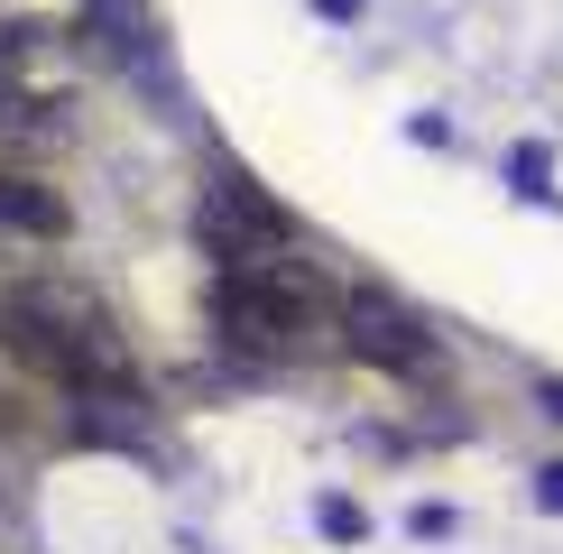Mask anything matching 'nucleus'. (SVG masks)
<instances>
[{
	"label": "nucleus",
	"mask_w": 563,
	"mask_h": 554,
	"mask_svg": "<svg viewBox=\"0 0 563 554\" xmlns=\"http://www.w3.org/2000/svg\"><path fill=\"white\" fill-rule=\"evenodd\" d=\"M0 361L29 369V379L65 388L84 407H139V361L130 333L84 277H10L0 287Z\"/></svg>",
	"instance_id": "nucleus-1"
},
{
	"label": "nucleus",
	"mask_w": 563,
	"mask_h": 554,
	"mask_svg": "<svg viewBox=\"0 0 563 554\" xmlns=\"http://www.w3.org/2000/svg\"><path fill=\"white\" fill-rule=\"evenodd\" d=\"M213 323L241 352L260 361H296L333 333V287H323L305 259L287 250H260V259H222V287H213Z\"/></svg>",
	"instance_id": "nucleus-2"
},
{
	"label": "nucleus",
	"mask_w": 563,
	"mask_h": 554,
	"mask_svg": "<svg viewBox=\"0 0 563 554\" xmlns=\"http://www.w3.org/2000/svg\"><path fill=\"white\" fill-rule=\"evenodd\" d=\"M333 333H342V352H351V361L397 369V379H426V369L443 361V342L426 333V314L397 306L388 287H351V296H333Z\"/></svg>",
	"instance_id": "nucleus-3"
},
{
	"label": "nucleus",
	"mask_w": 563,
	"mask_h": 554,
	"mask_svg": "<svg viewBox=\"0 0 563 554\" xmlns=\"http://www.w3.org/2000/svg\"><path fill=\"white\" fill-rule=\"evenodd\" d=\"M203 231H213L222 259H260V250H287L296 241V213L277 195H260V176L222 167L213 185H203Z\"/></svg>",
	"instance_id": "nucleus-4"
},
{
	"label": "nucleus",
	"mask_w": 563,
	"mask_h": 554,
	"mask_svg": "<svg viewBox=\"0 0 563 554\" xmlns=\"http://www.w3.org/2000/svg\"><path fill=\"white\" fill-rule=\"evenodd\" d=\"M0 231H19V241H65V231H75V203L46 176H29V167H0Z\"/></svg>",
	"instance_id": "nucleus-5"
},
{
	"label": "nucleus",
	"mask_w": 563,
	"mask_h": 554,
	"mask_svg": "<svg viewBox=\"0 0 563 554\" xmlns=\"http://www.w3.org/2000/svg\"><path fill=\"white\" fill-rule=\"evenodd\" d=\"M361 527H369V518H361L351 499H323V536H351V545H361Z\"/></svg>",
	"instance_id": "nucleus-6"
},
{
	"label": "nucleus",
	"mask_w": 563,
	"mask_h": 554,
	"mask_svg": "<svg viewBox=\"0 0 563 554\" xmlns=\"http://www.w3.org/2000/svg\"><path fill=\"white\" fill-rule=\"evenodd\" d=\"M536 499H545L554 518H563V462H545V472H536Z\"/></svg>",
	"instance_id": "nucleus-7"
},
{
	"label": "nucleus",
	"mask_w": 563,
	"mask_h": 554,
	"mask_svg": "<svg viewBox=\"0 0 563 554\" xmlns=\"http://www.w3.org/2000/svg\"><path fill=\"white\" fill-rule=\"evenodd\" d=\"M19 425H29V407H19V388L0 379V434H19Z\"/></svg>",
	"instance_id": "nucleus-8"
},
{
	"label": "nucleus",
	"mask_w": 563,
	"mask_h": 554,
	"mask_svg": "<svg viewBox=\"0 0 563 554\" xmlns=\"http://www.w3.org/2000/svg\"><path fill=\"white\" fill-rule=\"evenodd\" d=\"M536 407H545V416H563V379H545V388H536Z\"/></svg>",
	"instance_id": "nucleus-9"
}]
</instances>
